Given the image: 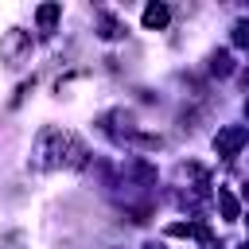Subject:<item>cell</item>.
<instances>
[{
    "mask_svg": "<svg viewBox=\"0 0 249 249\" xmlns=\"http://www.w3.org/2000/svg\"><path fill=\"white\" fill-rule=\"evenodd\" d=\"M241 249H249V241H245V245H241Z\"/></svg>",
    "mask_w": 249,
    "mask_h": 249,
    "instance_id": "30bf717a",
    "label": "cell"
},
{
    "mask_svg": "<svg viewBox=\"0 0 249 249\" xmlns=\"http://www.w3.org/2000/svg\"><path fill=\"white\" fill-rule=\"evenodd\" d=\"M167 233H171V237H202V241L210 237V230H206V226H198V222H171V226H167Z\"/></svg>",
    "mask_w": 249,
    "mask_h": 249,
    "instance_id": "277c9868",
    "label": "cell"
},
{
    "mask_svg": "<svg viewBox=\"0 0 249 249\" xmlns=\"http://www.w3.org/2000/svg\"><path fill=\"white\" fill-rule=\"evenodd\" d=\"M245 222H249V214H245Z\"/></svg>",
    "mask_w": 249,
    "mask_h": 249,
    "instance_id": "7c38bea8",
    "label": "cell"
},
{
    "mask_svg": "<svg viewBox=\"0 0 249 249\" xmlns=\"http://www.w3.org/2000/svg\"><path fill=\"white\" fill-rule=\"evenodd\" d=\"M245 113H249V101H245Z\"/></svg>",
    "mask_w": 249,
    "mask_h": 249,
    "instance_id": "9c48e42d",
    "label": "cell"
},
{
    "mask_svg": "<svg viewBox=\"0 0 249 249\" xmlns=\"http://www.w3.org/2000/svg\"><path fill=\"white\" fill-rule=\"evenodd\" d=\"M249 140V128H241V124H226L218 136H214V148H218V156H237V148Z\"/></svg>",
    "mask_w": 249,
    "mask_h": 249,
    "instance_id": "7a4b0ae2",
    "label": "cell"
},
{
    "mask_svg": "<svg viewBox=\"0 0 249 249\" xmlns=\"http://www.w3.org/2000/svg\"><path fill=\"white\" fill-rule=\"evenodd\" d=\"M218 206H222V214H226L230 222L237 218V198H233V195H230L226 187H218Z\"/></svg>",
    "mask_w": 249,
    "mask_h": 249,
    "instance_id": "8992f818",
    "label": "cell"
},
{
    "mask_svg": "<svg viewBox=\"0 0 249 249\" xmlns=\"http://www.w3.org/2000/svg\"><path fill=\"white\" fill-rule=\"evenodd\" d=\"M0 54H4L8 66H19L23 54H31V35H27V31H8L4 43H0Z\"/></svg>",
    "mask_w": 249,
    "mask_h": 249,
    "instance_id": "6da1fadb",
    "label": "cell"
},
{
    "mask_svg": "<svg viewBox=\"0 0 249 249\" xmlns=\"http://www.w3.org/2000/svg\"><path fill=\"white\" fill-rule=\"evenodd\" d=\"M167 19H171V12H167L163 4H148V8H144V27H148V31L167 27Z\"/></svg>",
    "mask_w": 249,
    "mask_h": 249,
    "instance_id": "3957f363",
    "label": "cell"
},
{
    "mask_svg": "<svg viewBox=\"0 0 249 249\" xmlns=\"http://www.w3.org/2000/svg\"><path fill=\"white\" fill-rule=\"evenodd\" d=\"M210 70H214V74H218V78H226V74H230V70H233V62H230V54H226V51H218V54H214V58H210Z\"/></svg>",
    "mask_w": 249,
    "mask_h": 249,
    "instance_id": "52a82bcc",
    "label": "cell"
},
{
    "mask_svg": "<svg viewBox=\"0 0 249 249\" xmlns=\"http://www.w3.org/2000/svg\"><path fill=\"white\" fill-rule=\"evenodd\" d=\"M58 16H62V4H43V8L35 12V19H39V27H43V31H51V27L58 23Z\"/></svg>",
    "mask_w": 249,
    "mask_h": 249,
    "instance_id": "5b68a950",
    "label": "cell"
},
{
    "mask_svg": "<svg viewBox=\"0 0 249 249\" xmlns=\"http://www.w3.org/2000/svg\"><path fill=\"white\" fill-rule=\"evenodd\" d=\"M210 249H218V245H210Z\"/></svg>",
    "mask_w": 249,
    "mask_h": 249,
    "instance_id": "8fae6325",
    "label": "cell"
},
{
    "mask_svg": "<svg viewBox=\"0 0 249 249\" xmlns=\"http://www.w3.org/2000/svg\"><path fill=\"white\" fill-rule=\"evenodd\" d=\"M233 43L237 47H249V23H237L233 27Z\"/></svg>",
    "mask_w": 249,
    "mask_h": 249,
    "instance_id": "ba28073f",
    "label": "cell"
}]
</instances>
